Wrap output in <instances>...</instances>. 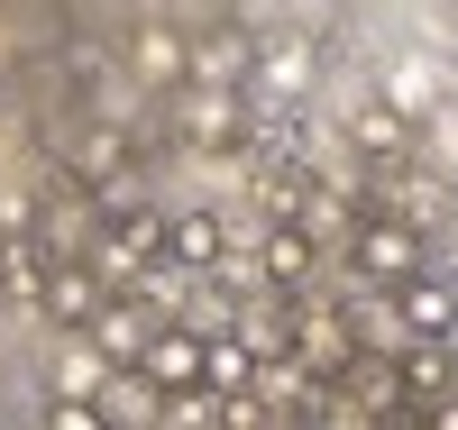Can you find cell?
<instances>
[{
    "instance_id": "1",
    "label": "cell",
    "mask_w": 458,
    "mask_h": 430,
    "mask_svg": "<svg viewBox=\"0 0 458 430\" xmlns=\"http://www.w3.org/2000/svg\"><path fill=\"white\" fill-rule=\"evenodd\" d=\"M248 73H257V37H248L239 19L183 28V92H229V101H248Z\"/></svg>"
},
{
    "instance_id": "2",
    "label": "cell",
    "mask_w": 458,
    "mask_h": 430,
    "mask_svg": "<svg viewBox=\"0 0 458 430\" xmlns=\"http://www.w3.org/2000/svg\"><path fill=\"white\" fill-rule=\"evenodd\" d=\"M349 257H358V275L386 284V293H403L412 275H431V239H422V229H403V220H386V211L349 229Z\"/></svg>"
},
{
    "instance_id": "3",
    "label": "cell",
    "mask_w": 458,
    "mask_h": 430,
    "mask_svg": "<svg viewBox=\"0 0 458 430\" xmlns=\"http://www.w3.org/2000/svg\"><path fill=\"white\" fill-rule=\"evenodd\" d=\"M312 73H321V46H312L302 28H276V37H257L248 92H257V110H293L302 92H312Z\"/></svg>"
},
{
    "instance_id": "4",
    "label": "cell",
    "mask_w": 458,
    "mask_h": 430,
    "mask_svg": "<svg viewBox=\"0 0 458 430\" xmlns=\"http://www.w3.org/2000/svg\"><path fill=\"white\" fill-rule=\"evenodd\" d=\"M120 73H129L138 92L174 101V92H183V28H165V19H138V28H129V46H120Z\"/></svg>"
},
{
    "instance_id": "5",
    "label": "cell",
    "mask_w": 458,
    "mask_h": 430,
    "mask_svg": "<svg viewBox=\"0 0 458 430\" xmlns=\"http://www.w3.org/2000/svg\"><path fill=\"white\" fill-rule=\"evenodd\" d=\"M165 321H157V302H101V321L83 330V348L110 367V375H138V358H147V339H157Z\"/></svg>"
},
{
    "instance_id": "6",
    "label": "cell",
    "mask_w": 458,
    "mask_h": 430,
    "mask_svg": "<svg viewBox=\"0 0 458 430\" xmlns=\"http://www.w3.org/2000/svg\"><path fill=\"white\" fill-rule=\"evenodd\" d=\"M165 110H174V138H183V147H202V156L239 147V138L257 129V120H248V101H229V92H174Z\"/></svg>"
},
{
    "instance_id": "7",
    "label": "cell",
    "mask_w": 458,
    "mask_h": 430,
    "mask_svg": "<svg viewBox=\"0 0 458 430\" xmlns=\"http://www.w3.org/2000/svg\"><path fill=\"white\" fill-rule=\"evenodd\" d=\"M394 321H403V348H449V339H458V284L412 275V284L394 293Z\"/></svg>"
},
{
    "instance_id": "8",
    "label": "cell",
    "mask_w": 458,
    "mask_h": 430,
    "mask_svg": "<svg viewBox=\"0 0 458 430\" xmlns=\"http://www.w3.org/2000/svg\"><path fill=\"white\" fill-rule=\"evenodd\" d=\"M312 275H321V248L312 239H302V229H266V239H257V284L266 293H312Z\"/></svg>"
},
{
    "instance_id": "9",
    "label": "cell",
    "mask_w": 458,
    "mask_h": 430,
    "mask_svg": "<svg viewBox=\"0 0 458 430\" xmlns=\"http://www.w3.org/2000/svg\"><path fill=\"white\" fill-rule=\"evenodd\" d=\"M37 321H55L83 339L101 321V284H92V266H47V284H37Z\"/></svg>"
},
{
    "instance_id": "10",
    "label": "cell",
    "mask_w": 458,
    "mask_h": 430,
    "mask_svg": "<svg viewBox=\"0 0 458 430\" xmlns=\"http://www.w3.org/2000/svg\"><path fill=\"white\" fill-rule=\"evenodd\" d=\"M330 394L349 403L358 421H394V412H403V384H394V358H349V367L330 375Z\"/></svg>"
},
{
    "instance_id": "11",
    "label": "cell",
    "mask_w": 458,
    "mask_h": 430,
    "mask_svg": "<svg viewBox=\"0 0 458 430\" xmlns=\"http://www.w3.org/2000/svg\"><path fill=\"white\" fill-rule=\"evenodd\" d=\"M138 375L157 384L165 403L193 394V384H202V330H157V339H147V358H138Z\"/></svg>"
},
{
    "instance_id": "12",
    "label": "cell",
    "mask_w": 458,
    "mask_h": 430,
    "mask_svg": "<svg viewBox=\"0 0 458 430\" xmlns=\"http://www.w3.org/2000/svg\"><path fill=\"white\" fill-rule=\"evenodd\" d=\"M92 421H101V430H165V394H157L147 375H101Z\"/></svg>"
},
{
    "instance_id": "13",
    "label": "cell",
    "mask_w": 458,
    "mask_h": 430,
    "mask_svg": "<svg viewBox=\"0 0 458 430\" xmlns=\"http://www.w3.org/2000/svg\"><path fill=\"white\" fill-rule=\"evenodd\" d=\"M165 266H183V275H211V266H229L220 220H211V211H183V220H165Z\"/></svg>"
},
{
    "instance_id": "14",
    "label": "cell",
    "mask_w": 458,
    "mask_h": 430,
    "mask_svg": "<svg viewBox=\"0 0 458 430\" xmlns=\"http://www.w3.org/2000/svg\"><path fill=\"white\" fill-rule=\"evenodd\" d=\"M339 129H349V147H358V156H386V165H412V120H394L386 101H358V110H349Z\"/></svg>"
},
{
    "instance_id": "15",
    "label": "cell",
    "mask_w": 458,
    "mask_h": 430,
    "mask_svg": "<svg viewBox=\"0 0 458 430\" xmlns=\"http://www.w3.org/2000/svg\"><path fill=\"white\" fill-rule=\"evenodd\" d=\"M394 384H403V403L422 412V403L458 394V358H449V348H403V358H394Z\"/></svg>"
},
{
    "instance_id": "16",
    "label": "cell",
    "mask_w": 458,
    "mask_h": 430,
    "mask_svg": "<svg viewBox=\"0 0 458 430\" xmlns=\"http://www.w3.org/2000/svg\"><path fill=\"white\" fill-rule=\"evenodd\" d=\"M386 183H394V211H386V220H403V229H422V220L449 211V192H440L431 165H386Z\"/></svg>"
},
{
    "instance_id": "17",
    "label": "cell",
    "mask_w": 458,
    "mask_h": 430,
    "mask_svg": "<svg viewBox=\"0 0 458 430\" xmlns=\"http://www.w3.org/2000/svg\"><path fill=\"white\" fill-rule=\"evenodd\" d=\"M37 284H47L37 239H0V302H10V311H37Z\"/></svg>"
},
{
    "instance_id": "18",
    "label": "cell",
    "mask_w": 458,
    "mask_h": 430,
    "mask_svg": "<svg viewBox=\"0 0 458 430\" xmlns=\"http://www.w3.org/2000/svg\"><path fill=\"white\" fill-rule=\"evenodd\" d=\"M101 375H110V367L92 358V348H83V339H73V348H64V358H55V403H92V394H101Z\"/></svg>"
},
{
    "instance_id": "19",
    "label": "cell",
    "mask_w": 458,
    "mask_h": 430,
    "mask_svg": "<svg viewBox=\"0 0 458 430\" xmlns=\"http://www.w3.org/2000/svg\"><path fill=\"white\" fill-rule=\"evenodd\" d=\"M47 430H101L92 403H47Z\"/></svg>"
},
{
    "instance_id": "20",
    "label": "cell",
    "mask_w": 458,
    "mask_h": 430,
    "mask_svg": "<svg viewBox=\"0 0 458 430\" xmlns=\"http://www.w3.org/2000/svg\"><path fill=\"white\" fill-rule=\"evenodd\" d=\"M412 421H422V430H458V394H440V403H422V412H412Z\"/></svg>"
}]
</instances>
